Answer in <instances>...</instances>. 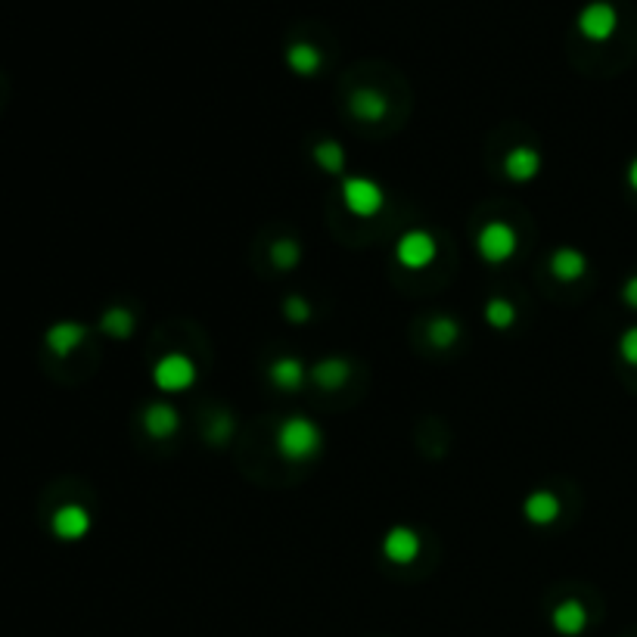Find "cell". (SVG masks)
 <instances>
[{
  "label": "cell",
  "instance_id": "4fadbf2b",
  "mask_svg": "<svg viewBox=\"0 0 637 637\" xmlns=\"http://www.w3.org/2000/svg\"><path fill=\"white\" fill-rule=\"evenodd\" d=\"M548 268H550V274H554L557 281L575 283V281H582L584 271H588V258H584L578 249H572V246H563V249H554Z\"/></svg>",
  "mask_w": 637,
  "mask_h": 637
},
{
  "label": "cell",
  "instance_id": "d6986e66",
  "mask_svg": "<svg viewBox=\"0 0 637 637\" xmlns=\"http://www.w3.org/2000/svg\"><path fill=\"white\" fill-rule=\"evenodd\" d=\"M426 339L432 342L435 348H451L454 342L460 339V323L454 321L451 314H439L426 323Z\"/></svg>",
  "mask_w": 637,
  "mask_h": 637
},
{
  "label": "cell",
  "instance_id": "484cf974",
  "mask_svg": "<svg viewBox=\"0 0 637 637\" xmlns=\"http://www.w3.org/2000/svg\"><path fill=\"white\" fill-rule=\"evenodd\" d=\"M622 302H625L628 308H634V311H637V274H634V277H628L625 286H622Z\"/></svg>",
  "mask_w": 637,
  "mask_h": 637
},
{
  "label": "cell",
  "instance_id": "3957f363",
  "mask_svg": "<svg viewBox=\"0 0 637 637\" xmlns=\"http://www.w3.org/2000/svg\"><path fill=\"white\" fill-rule=\"evenodd\" d=\"M153 382L155 389H162V392L168 395L187 392V389L197 382V367H193V361L187 355H178V352L162 355L153 367Z\"/></svg>",
  "mask_w": 637,
  "mask_h": 637
},
{
  "label": "cell",
  "instance_id": "9a60e30c",
  "mask_svg": "<svg viewBox=\"0 0 637 637\" xmlns=\"http://www.w3.org/2000/svg\"><path fill=\"white\" fill-rule=\"evenodd\" d=\"M84 336H88V330L81 327V323L75 321H60L54 323V327L47 330V348L54 352L56 357H66L75 352L78 346L84 342Z\"/></svg>",
  "mask_w": 637,
  "mask_h": 637
},
{
  "label": "cell",
  "instance_id": "4316f807",
  "mask_svg": "<svg viewBox=\"0 0 637 637\" xmlns=\"http://www.w3.org/2000/svg\"><path fill=\"white\" fill-rule=\"evenodd\" d=\"M628 184H632V190H637V159L628 165Z\"/></svg>",
  "mask_w": 637,
  "mask_h": 637
},
{
  "label": "cell",
  "instance_id": "44dd1931",
  "mask_svg": "<svg viewBox=\"0 0 637 637\" xmlns=\"http://www.w3.org/2000/svg\"><path fill=\"white\" fill-rule=\"evenodd\" d=\"M314 162L327 174H342V168H346V149L336 140H321L314 147Z\"/></svg>",
  "mask_w": 637,
  "mask_h": 637
},
{
  "label": "cell",
  "instance_id": "52a82bcc",
  "mask_svg": "<svg viewBox=\"0 0 637 637\" xmlns=\"http://www.w3.org/2000/svg\"><path fill=\"white\" fill-rule=\"evenodd\" d=\"M382 554H386V560L395 563V566H407V563H414L420 554L417 532L407 529V525H395V529H389L386 538H382Z\"/></svg>",
  "mask_w": 637,
  "mask_h": 637
},
{
  "label": "cell",
  "instance_id": "ba28073f",
  "mask_svg": "<svg viewBox=\"0 0 637 637\" xmlns=\"http://www.w3.org/2000/svg\"><path fill=\"white\" fill-rule=\"evenodd\" d=\"M541 172V153L532 147H513L510 153L504 155V174L516 184H529V180L538 178Z\"/></svg>",
  "mask_w": 637,
  "mask_h": 637
},
{
  "label": "cell",
  "instance_id": "7a4b0ae2",
  "mask_svg": "<svg viewBox=\"0 0 637 637\" xmlns=\"http://www.w3.org/2000/svg\"><path fill=\"white\" fill-rule=\"evenodd\" d=\"M476 252L482 262L504 264L516 256V230L507 221H489L476 233Z\"/></svg>",
  "mask_w": 637,
  "mask_h": 637
},
{
  "label": "cell",
  "instance_id": "5b68a950",
  "mask_svg": "<svg viewBox=\"0 0 637 637\" xmlns=\"http://www.w3.org/2000/svg\"><path fill=\"white\" fill-rule=\"evenodd\" d=\"M342 203L357 218H373L382 209L386 197H382L380 184H373L370 178H346L342 180Z\"/></svg>",
  "mask_w": 637,
  "mask_h": 637
},
{
  "label": "cell",
  "instance_id": "277c9868",
  "mask_svg": "<svg viewBox=\"0 0 637 637\" xmlns=\"http://www.w3.org/2000/svg\"><path fill=\"white\" fill-rule=\"evenodd\" d=\"M435 256H439V246H435L432 233L426 230H407L401 233L398 243H395V258H398V264L407 271L429 268V264L435 262Z\"/></svg>",
  "mask_w": 637,
  "mask_h": 637
},
{
  "label": "cell",
  "instance_id": "cb8c5ba5",
  "mask_svg": "<svg viewBox=\"0 0 637 637\" xmlns=\"http://www.w3.org/2000/svg\"><path fill=\"white\" fill-rule=\"evenodd\" d=\"M283 314H286V321L289 323H308L311 321V305L305 302V296H286V302H283Z\"/></svg>",
  "mask_w": 637,
  "mask_h": 637
},
{
  "label": "cell",
  "instance_id": "8992f818",
  "mask_svg": "<svg viewBox=\"0 0 637 637\" xmlns=\"http://www.w3.org/2000/svg\"><path fill=\"white\" fill-rule=\"evenodd\" d=\"M616 25H619V13H616V6L607 4V0H594V4H588L578 13V31H582L588 41H609Z\"/></svg>",
  "mask_w": 637,
  "mask_h": 637
},
{
  "label": "cell",
  "instance_id": "7c38bea8",
  "mask_svg": "<svg viewBox=\"0 0 637 637\" xmlns=\"http://www.w3.org/2000/svg\"><path fill=\"white\" fill-rule=\"evenodd\" d=\"M348 113H352L357 122H380V119H386V113H389V100L382 96V90L361 88L348 96Z\"/></svg>",
  "mask_w": 637,
  "mask_h": 637
},
{
  "label": "cell",
  "instance_id": "8fae6325",
  "mask_svg": "<svg viewBox=\"0 0 637 637\" xmlns=\"http://www.w3.org/2000/svg\"><path fill=\"white\" fill-rule=\"evenodd\" d=\"M268 380L274 382L281 392H298V389L305 386V380H308V370H305V364L298 361V357H277V361H271L268 367Z\"/></svg>",
  "mask_w": 637,
  "mask_h": 637
},
{
  "label": "cell",
  "instance_id": "7402d4cb",
  "mask_svg": "<svg viewBox=\"0 0 637 637\" xmlns=\"http://www.w3.org/2000/svg\"><path fill=\"white\" fill-rule=\"evenodd\" d=\"M513 321H516V308H513L507 298H491V302L485 305V323H489L491 330H510Z\"/></svg>",
  "mask_w": 637,
  "mask_h": 637
},
{
  "label": "cell",
  "instance_id": "6da1fadb",
  "mask_svg": "<svg viewBox=\"0 0 637 637\" xmlns=\"http://www.w3.org/2000/svg\"><path fill=\"white\" fill-rule=\"evenodd\" d=\"M321 429L311 423L308 417L296 414V417H286L281 426H277V435H274V445H277V454L292 464H302V460H311L317 451H321Z\"/></svg>",
  "mask_w": 637,
  "mask_h": 637
},
{
  "label": "cell",
  "instance_id": "d4e9b609",
  "mask_svg": "<svg viewBox=\"0 0 637 637\" xmlns=\"http://www.w3.org/2000/svg\"><path fill=\"white\" fill-rule=\"evenodd\" d=\"M619 355H622V361H625V364L637 367V327H632V330H625V333H622Z\"/></svg>",
  "mask_w": 637,
  "mask_h": 637
},
{
  "label": "cell",
  "instance_id": "9c48e42d",
  "mask_svg": "<svg viewBox=\"0 0 637 637\" xmlns=\"http://www.w3.org/2000/svg\"><path fill=\"white\" fill-rule=\"evenodd\" d=\"M50 525H54L56 538H63V541H78V538L88 535L90 513L84 510V507H78V504H66V507H60V510L54 513Z\"/></svg>",
  "mask_w": 637,
  "mask_h": 637
},
{
  "label": "cell",
  "instance_id": "2e32d148",
  "mask_svg": "<svg viewBox=\"0 0 637 637\" xmlns=\"http://www.w3.org/2000/svg\"><path fill=\"white\" fill-rule=\"evenodd\" d=\"M550 622H554V628L563 637H575V634H582L584 628H588V609H584L578 600H563V603H557L554 607Z\"/></svg>",
  "mask_w": 637,
  "mask_h": 637
},
{
  "label": "cell",
  "instance_id": "ffe728a7",
  "mask_svg": "<svg viewBox=\"0 0 637 637\" xmlns=\"http://www.w3.org/2000/svg\"><path fill=\"white\" fill-rule=\"evenodd\" d=\"M100 330L106 336H113V339H128L134 333V314L128 308H122V305H115V308H109L100 317Z\"/></svg>",
  "mask_w": 637,
  "mask_h": 637
},
{
  "label": "cell",
  "instance_id": "603a6c76",
  "mask_svg": "<svg viewBox=\"0 0 637 637\" xmlns=\"http://www.w3.org/2000/svg\"><path fill=\"white\" fill-rule=\"evenodd\" d=\"M298 258H302V249H298L296 239H277V243H271V262H274V268L289 271L298 264Z\"/></svg>",
  "mask_w": 637,
  "mask_h": 637
},
{
  "label": "cell",
  "instance_id": "30bf717a",
  "mask_svg": "<svg viewBox=\"0 0 637 637\" xmlns=\"http://www.w3.org/2000/svg\"><path fill=\"white\" fill-rule=\"evenodd\" d=\"M563 513V504L554 491H532L529 498L523 500V516L529 519L532 525H554Z\"/></svg>",
  "mask_w": 637,
  "mask_h": 637
},
{
  "label": "cell",
  "instance_id": "ac0fdd59",
  "mask_svg": "<svg viewBox=\"0 0 637 637\" xmlns=\"http://www.w3.org/2000/svg\"><path fill=\"white\" fill-rule=\"evenodd\" d=\"M286 66H289L296 75H314L317 69H321V54H317V47H311V44L305 41H296L289 50H286Z\"/></svg>",
  "mask_w": 637,
  "mask_h": 637
},
{
  "label": "cell",
  "instance_id": "e0dca14e",
  "mask_svg": "<svg viewBox=\"0 0 637 637\" xmlns=\"http://www.w3.org/2000/svg\"><path fill=\"white\" fill-rule=\"evenodd\" d=\"M348 373H352V367H348V361H342V357H323V361H317L314 367L308 370V376L317 382L321 389H339L348 382Z\"/></svg>",
  "mask_w": 637,
  "mask_h": 637
},
{
  "label": "cell",
  "instance_id": "5bb4252c",
  "mask_svg": "<svg viewBox=\"0 0 637 637\" xmlns=\"http://www.w3.org/2000/svg\"><path fill=\"white\" fill-rule=\"evenodd\" d=\"M143 429H147L153 439H168L180 429V414L174 411L165 401H155L143 411Z\"/></svg>",
  "mask_w": 637,
  "mask_h": 637
}]
</instances>
